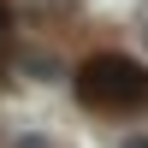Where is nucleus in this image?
I'll return each instance as SVG.
<instances>
[{"label":"nucleus","instance_id":"f257e3e1","mask_svg":"<svg viewBox=\"0 0 148 148\" xmlns=\"http://www.w3.org/2000/svg\"><path fill=\"white\" fill-rule=\"evenodd\" d=\"M77 101L95 113H136L148 101V71L125 53H95L77 65Z\"/></svg>","mask_w":148,"mask_h":148},{"label":"nucleus","instance_id":"7ed1b4c3","mask_svg":"<svg viewBox=\"0 0 148 148\" xmlns=\"http://www.w3.org/2000/svg\"><path fill=\"white\" fill-rule=\"evenodd\" d=\"M18 148H47V136H24V142H18Z\"/></svg>","mask_w":148,"mask_h":148},{"label":"nucleus","instance_id":"20e7f679","mask_svg":"<svg viewBox=\"0 0 148 148\" xmlns=\"http://www.w3.org/2000/svg\"><path fill=\"white\" fill-rule=\"evenodd\" d=\"M125 148H148V136H136V142H125Z\"/></svg>","mask_w":148,"mask_h":148},{"label":"nucleus","instance_id":"f03ea898","mask_svg":"<svg viewBox=\"0 0 148 148\" xmlns=\"http://www.w3.org/2000/svg\"><path fill=\"white\" fill-rule=\"evenodd\" d=\"M6 30H12V12H6V0H0V53H6Z\"/></svg>","mask_w":148,"mask_h":148},{"label":"nucleus","instance_id":"39448f33","mask_svg":"<svg viewBox=\"0 0 148 148\" xmlns=\"http://www.w3.org/2000/svg\"><path fill=\"white\" fill-rule=\"evenodd\" d=\"M142 47H148V24H142Z\"/></svg>","mask_w":148,"mask_h":148}]
</instances>
